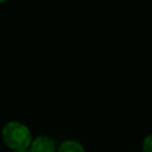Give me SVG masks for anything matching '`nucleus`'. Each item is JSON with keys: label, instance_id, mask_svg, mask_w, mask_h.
Returning a JSON list of instances; mask_svg holds the SVG:
<instances>
[{"label": "nucleus", "instance_id": "2", "mask_svg": "<svg viewBox=\"0 0 152 152\" xmlns=\"http://www.w3.org/2000/svg\"><path fill=\"white\" fill-rule=\"evenodd\" d=\"M30 145V152H55L56 150L55 141L46 135L37 137Z\"/></svg>", "mask_w": 152, "mask_h": 152}, {"label": "nucleus", "instance_id": "1", "mask_svg": "<svg viewBox=\"0 0 152 152\" xmlns=\"http://www.w3.org/2000/svg\"><path fill=\"white\" fill-rule=\"evenodd\" d=\"M2 139L13 151L27 150L31 144V133L24 124L10 121L2 128Z\"/></svg>", "mask_w": 152, "mask_h": 152}, {"label": "nucleus", "instance_id": "5", "mask_svg": "<svg viewBox=\"0 0 152 152\" xmlns=\"http://www.w3.org/2000/svg\"><path fill=\"white\" fill-rule=\"evenodd\" d=\"M13 152H30L27 150H20V151H13Z\"/></svg>", "mask_w": 152, "mask_h": 152}, {"label": "nucleus", "instance_id": "6", "mask_svg": "<svg viewBox=\"0 0 152 152\" xmlns=\"http://www.w3.org/2000/svg\"><path fill=\"white\" fill-rule=\"evenodd\" d=\"M5 1H7V0H0V2H5Z\"/></svg>", "mask_w": 152, "mask_h": 152}, {"label": "nucleus", "instance_id": "4", "mask_svg": "<svg viewBox=\"0 0 152 152\" xmlns=\"http://www.w3.org/2000/svg\"><path fill=\"white\" fill-rule=\"evenodd\" d=\"M142 151L144 152H152V134L147 135L142 141Z\"/></svg>", "mask_w": 152, "mask_h": 152}, {"label": "nucleus", "instance_id": "3", "mask_svg": "<svg viewBox=\"0 0 152 152\" xmlns=\"http://www.w3.org/2000/svg\"><path fill=\"white\" fill-rule=\"evenodd\" d=\"M58 152H84V148L75 140H66L59 146Z\"/></svg>", "mask_w": 152, "mask_h": 152}]
</instances>
